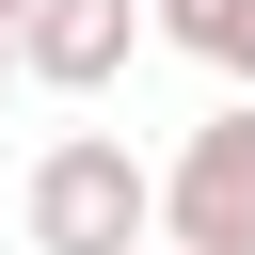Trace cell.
Returning <instances> with one entry per match:
<instances>
[{
    "instance_id": "obj_3",
    "label": "cell",
    "mask_w": 255,
    "mask_h": 255,
    "mask_svg": "<svg viewBox=\"0 0 255 255\" xmlns=\"http://www.w3.org/2000/svg\"><path fill=\"white\" fill-rule=\"evenodd\" d=\"M143 48H159V0H32V16H16L32 96H112Z\"/></svg>"
},
{
    "instance_id": "obj_6",
    "label": "cell",
    "mask_w": 255,
    "mask_h": 255,
    "mask_svg": "<svg viewBox=\"0 0 255 255\" xmlns=\"http://www.w3.org/2000/svg\"><path fill=\"white\" fill-rule=\"evenodd\" d=\"M0 16H32V0H0Z\"/></svg>"
},
{
    "instance_id": "obj_4",
    "label": "cell",
    "mask_w": 255,
    "mask_h": 255,
    "mask_svg": "<svg viewBox=\"0 0 255 255\" xmlns=\"http://www.w3.org/2000/svg\"><path fill=\"white\" fill-rule=\"evenodd\" d=\"M159 48H191L223 96H255V0H159Z\"/></svg>"
},
{
    "instance_id": "obj_1",
    "label": "cell",
    "mask_w": 255,
    "mask_h": 255,
    "mask_svg": "<svg viewBox=\"0 0 255 255\" xmlns=\"http://www.w3.org/2000/svg\"><path fill=\"white\" fill-rule=\"evenodd\" d=\"M16 223H32V255H143L159 239V159L128 128H48Z\"/></svg>"
},
{
    "instance_id": "obj_2",
    "label": "cell",
    "mask_w": 255,
    "mask_h": 255,
    "mask_svg": "<svg viewBox=\"0 0 255 255\" xmlns=\"http://www.w3.org/2000/svg\"><path fill=\"white\" fill-rule=\"evenodd\" d=\"M159 239L175 255H255V96H223L159 159Z\"/></svg>"
},
{
    "instance_id": "obj_7",
    "label": "cell",
    "mask_w": 255,
    "mask_h": 255,
    "mask_svg": "<svg viewBox=\"0 0 255 255\" xmlns=\"http://www.w3.org/2000/svg\"><path fill=\"white\" fill-rule=\"evenodd\" d=\"M143 255H175V239H143Z\"/></svg>"
},
{
    "instance_id": "obj_5",
    "label": "cell",
    "mask_w": 255,
    "mask_h": 255,
    "mask_svg": "<svg viewBox=\"0 0 255 255\" xmlns=\"http://www.w3.org/2000/svg\"><path fill=\"white\" fill-rule=\"evenodd\" d=\"M0 80H32V64H16V16H0Z\"/></svg>"
}]
</instances>
